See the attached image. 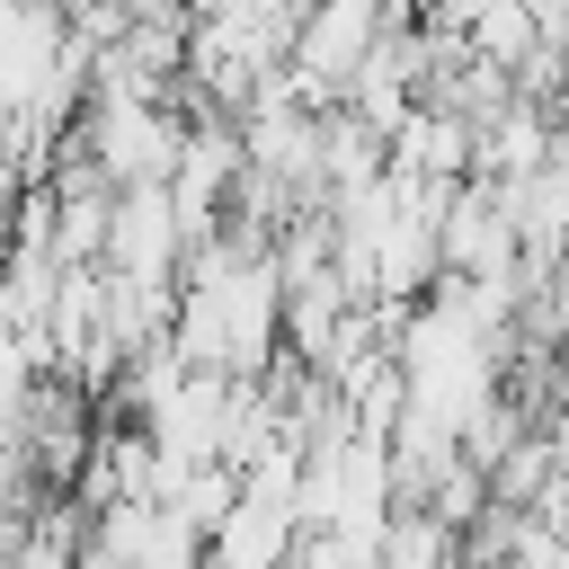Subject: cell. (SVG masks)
Segmentation results:
<instances>
[{
    "mask_svg": "<svg viewBox=\"0 0 569 569\" xmlns=\"http://www.w3.org/2000/svg\"><path fill=\"white\" fill-rule=\"evenodd\" d=\"M436 560H445V533L427 516H400L391 525V569H436Z\"/></svg>",
    "mask_w": 569,
    "mask_h": 569,
    "instance_id": "6da1fadb",
    "label": "cell"
}]
</instances>
